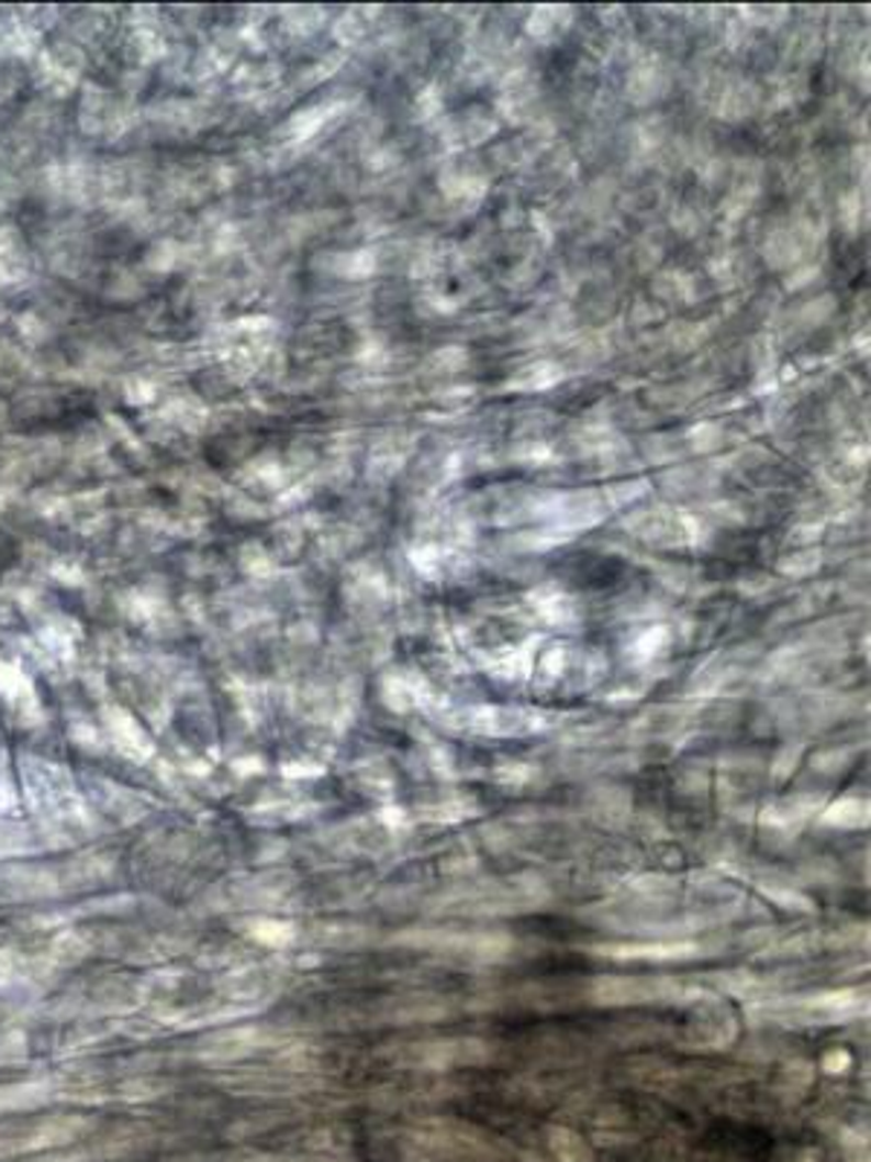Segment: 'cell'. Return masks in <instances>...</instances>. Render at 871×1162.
<instances>
[{
	"instance_id": "obj_8",
	"label": "cell",
	"mask_w": 871,
	"mask_h": 1162,
	"mask_svg": "<svg viewBox=\"0 0 871 1162\" xmlns=\"http://www.w3.org/2000/svg\"><path fill=\"white\" fill-rule=\"evenodd\" d=\"M823 822L834 826V829H863L869 822V803L860 797L837 799V803L825 808Z\"/></svg>"
},
{
	"instance_id": "obj_4",
	"label": "cell",
	"mask_w": 871,
	"mask_h": 1162,
	"mask_svg": "<svg viewBox=\"0 0 871 1162\" xmlns=\"http://www.w3.org/2000/svg\"><path fill=\"white\" fill-rule=\"evenodd\" d=\"M468 730L482 732V735H532V732L546 730V718L535 709H512V707H480L468 716Z\"/></svg>"
},
{
	"instance_id": "obj_12",
	"label": "cell",
	"mask_w": 871,
	"mask_h": 1162,
	"mask_svg": "<svg viewBox=\"0 0 871 1162\" xmlns=\"http://www.w3.org/2000/svg\"><path fill=\"white\" fill-rule=\"evenodd\" d=\"M848 1066H851V1055H848L846 1049H830L828 1055L823 1058V1070L828 1075H839V1073H846Z\"/></svg>"
},
{
	"instance_id": "obj_2",
	"label": "cell",
	"mask_w": 871,
	"mask_h": 1162,
	"mask_svg": "<svg viewBox=\"0 0 871 1162\" xmlns=\"http://www.w3.org/2000/svg\"><path fill=\"white\" fill-rule=\"evenodd\" d=\"M692 992H685L680 983L671 980H643V976H602L590 985V1000L595 1006H645V1003L685 1000Z\"/></svg>"
},
{
	"instance_id": "obj_9",
	"label": "cell",
	"mask_w": 871,
	"mask_h": 1162,
	"mask_svg": "<svg viewBox=\"0 0 871 1162\" xmlns=\"http://www.w3.org/2000/svg\"><path fill=\"white\" fill-rule=\"evenodd\" d=\"M549 1146H552L555 1157L561 1162H593V1151L587 1146L584 1139L570 1128H552L549 1130Z\"/></svg>"
},
{
	"instance_id": "obj_6",
	"label": "cell",
	"mask_w": 871,
	"mask_h": 1162,
	"mask_svg": "<svg viewBox=\"0 0 871 1162\" xmlns=\"http://www.w3.org/2000/svg\"><path fill=\"white\" fill-rule=\"evenodd\" d=\"M735 1017L726 1008H706L697 1023L689 1029V1043L701 1049H721L735 1038Z\"/></svg>"
},
{
	"instance_id": "obj_5",
	"label": "cell",
	"mask_w": 871,
	"mask_h": 1162,
	"mask_svg": "<svg viewBox=\"0 0 871 1162\" xmlns=\"http://www.w3.org/2000/svg\"><path fill=\"white\" fill-rule=\"evenodd\" d=\"M590 951L616 962H680L697 956L701 944L689 942V939H671V942H607L595 944Z\"/></svg>"
},
{
	"instance_id": "obj_13",
	"label": "cell",
	"mask_w": 871,
	"mask_h": 1162,
	"mask_svg": "<svg viewBox=\"0 0 871 1162\" xmlns=\"http://www.w3.org/2000/svg\"><path fill=\"white\" fill-rule=\"evenodd\" d=\"M796 762H799V748H784L773 764L775 779H788V773L796 767Z\"/></svg>"
},
{
	"instance_id": "obj_1",
	"label": "cell",
	"mask_w": 871,
	"mask_h": 1162,
	"mask_svg": "<svg viewBox=\"0 0 871 1162\" xmlns=\"http://www.w3.org/2000/svg\"><path fill=\"white\" fill-rule=\"evenodd\" d=\"M399 944L422 948V951L448 953L459 960L498 962L512 951V942L503 933H450V930H418L395 939Z\"/></svg>"
},
{
	"instance_id": "obj_11",
	"label": "cell",
	"mask_w": 871,
	"mask_h": 1162,
	"mask_svg": "<svg viewBox=\"0 0 871 1162\" xmlns=\"http://www.w3.org/2000/svg\"><path fill=\"white\" fill-rule=\"evenodd\" d=\"M764 895L770 898V901H775L779 907H784V910H814V901L811 898H805V895H799V893H790V889H779V886H764Z\"/></svg>"
},
{
	"instance_id": "obj_10",
	"label": "cell",
	"mask_w": 871,
	"mask_h": 1162,
	"mask_svg": "<svg viewBox=\"0 0 871 1162\" xmlns=\"http://www.w3.org/2000/svg\"><path fill=\"white\" fill-rule=\"evenodd\" d=\"M253 933L265 944H288L293 939V927L286 921H259L253 927Z\"/></svg>"
},
{
	"instance_id": "obj_7",
	"label": "cell",
	"mask_w": 871,
	"mask_h": 1162,
	"mask_svg": "<svg viewBox=\"0 0 871 1162\" xmlns=\"http://www.w3.org/2000/svg\"><path fill=\"white\" fill-rule=\"evenodd\" d=\"M802 1008L807 1015L823 1017V1020H848V1017H857L860 1011H866V994H860L857 988L816 994V997L805 1000Z\"/></svg>"
},
{
	"instance_id": "obj_14",
	"label": "cell",
	"mask_w": 871,
	"mask_h": 1162,
	"mask_svg": "<svg viewBox=\"0 0 871 1162\" xmlns=\"http://www.w3.org/2000/svg\"><path fill=\"white\" fill-rule=\"evenodd\" d=\"M805 1162H814V1160H805Z\"/></svg>"
},
{
	"instance_id": "obj_3",
	"label": "cell",
	"mask_w": 871,
	"mask_h": 1162,
	"mask_svg": "<svg viewBox=\"0 0 871 1162\" xmlns=\"http://www.w3.org/2000/svg\"><path fill=\"white\" fill-rule=\"evenodd\" d=\"M489 1043L480 1038H442L422 1041L404 1049V1061L424 1070H450V1066H477L489 1061Z\"/></svg>"
}]
</instances>
